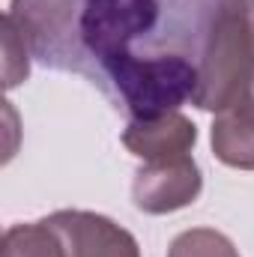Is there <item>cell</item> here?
<instances>
[{
  "mask_svg": "<svg viewBox=\"0 0 254 257\" xmlns=\"http://www.w3.org/2000/svg\"><path fill=\"white\" fill-rule=\"evenodd\" d=\"M227 0H12L6 18L45 69L78 72L102 93L135 57L200 66Z\"/></svg>",
  "mask_w": 254,
  "mask_h": 257,
  "instance_id": "cell-1",
  "label": "cell"
},
{
  "mask_svg": "<svg viewBox=\"0 0 254 257\" xmlns=\"http://www.w3.org/2000/svg\"><path fill=\"white\" fill-rule=\"evenodd\" d=\"M254 75V0H227L206 51L197 66V90L191 105L221 114L230 108Z\"/></svg>",
  "mask_w": 254,
  "mask_h": 257,
  "instance_id": "cell-2",
  "label": "cell"
},
{
  "mask_svg": "<svg viewBox=\"0 0 254 257\" xmlns=\"http://www.w3.org/2000/svg\"><path fill=\"white\" fill-rule=\"evenodd\" d=\"M200 189L203 177L189 153L165 162H144L132 183V200L147 215H168L194 203L200 197Z\"/></svg>",
  "mask_w": 254,
  "mask_h": 257,
  "instance_id": "cell-3",
  "label": "cell"
},
{
  "mask_svg": "<svg viewBox=\"0 0 254 257\" xmlns=\"http://www.w3.org/2000/svg\"><path fill=\"white\" fill-rule=\"evenodd\" d=\"M63 239L66 257H141L138 239L108 215L87 209H60L48 215Z\"/></svg>",
  "mask_w": 254,
  "mask_h": 257,
  "instance_id": "cell-4",
  "label": "cell"
},
{
  "mask_svg": "<svg viewBox=\"0 0 254 257\" xmlns=\"http://www.w3.org/2000/svg\"><path fill=\"white\" fill-rule=\"evenodd\" d=\"M194 144H197V126L180 111H168L150 120H129V126L123 128V147L144 162L189 156Z\"/></svg>",
  "mask_w": 254,
  "mask_h": 257,
  "instance_id": "cell-5",
  "label": "cell"
},
{
  "mask_svg": "<svg viewBox=\"0 0 254 257\" xmlns=\"http://www.w3.org/2000/svg\"><path fill=\"white\" fill-rule=\"evenodd\" d=\"M209 141L221 165L236 171H254V75L245 84L242 96L230 108L215 114Z\"/></svg>",
  "mask_w": 254,
  "mask_h": 257,
  "instance_id": "cell-6",
  "label": "cell"
},
{
  "mask_svg": "<svg viewBox=\"0 0 254 257\" xmlns=\"http://www.w3.org/2000/svg\"><path fill=\"white\" fill-rule=\"evenodd\" d=\"M3 257H66L63 239L48 218L12 224L3 233Z\"/></svg>",
  "mask_w": 254,
  "mask_h": 257,
  "instance_id": "cell-7",
  "label": "cell"
},
{
  "mask_svg": "<svg viewBox=\"0 0 254 257\" xmlns=\"http://www.w3.org/2000/svg\"><path fill=\"white\" fill-rule=\"evenodd\" d=\"M168 257H239V251L221 230L191 227L171 242Z\"/></svg>",
  "mask_w": 254,
  "mask_h": 257,
  "instance_id": "cell-8",
  "label": "cell"
},
{
  "mask_svg": "<svg viewBox=\"0 0 254 257\" xmlns=\"http://www.w3.org/2000/svg\"><path fill=\"white\" fill-rule=\"evenodd\" d=\"M3 51H6V63H3V72H6V90H12L15 84H21V81H27V75H30V60H27V54H30V48L24 45V39H21V33L15 30V24L3 15Z\"/></svg>",
  "mask_w": 254,
  "mask_h": 257,
  "instance_id": "cell-9",
  "label": "cell"
}]
</instances>
